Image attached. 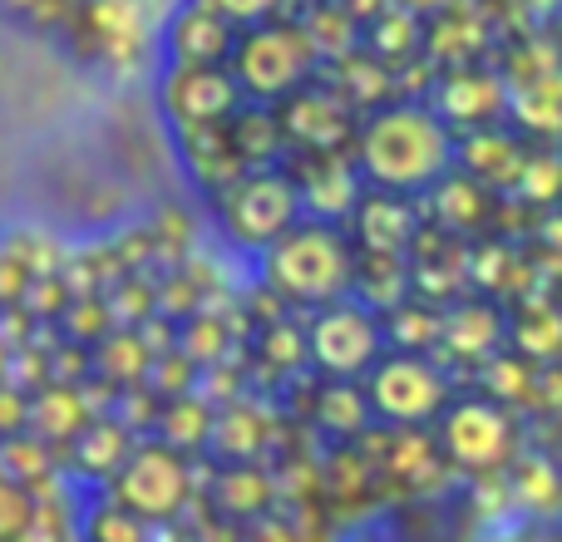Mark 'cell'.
Segmentation results:
<instances>
[{
    "instance_id": "6da1fadb",
    "label": "cell",
    "mask_w": 562,
    "mask_h": 542,
    "mask_svg": "<svg viewBox=\"0 0 562 542\" xmlns=\"http://www.w3.org/2000/svg\"><path fill=\"white\" fill-rule=\"evenodd\" d=\"M356 168L366 188L419 197L454 168V134L435 118L429 104H385L360 118L356 128Z\"/></svg>"
},
{
    "instance_id": "7a4b0ae2",
    "label": "cell",
    "mask_w": 562,
    "mask_h": 542,
    "mask_svg": "<svg viewBox=\"0 0 562 542\" xmlns=\"http://www.w3.org/2000/svg\"><path fill=\"white\" fill-rule=\"evenodd\" d=\"M350 267H356V252L346 233L301 217L262 252V286L277 291L291 310H316L326 301L350 296Z\"/></svg>"
},
{
    "instance_id": "3957f363",
    "label": "cell",
    "mask_w": 562,
    "mask_h": 542,
    "mask_svg": "<svg viewBox=\"0 0 562 542\" xmlns=\"http://www.w3.org/2000/svg\"><path fill=\"white\" fill-rule=\"evenodd\" d=\"M213 474V459L207 454H178V449L158 444V439H138L128 449L124 468L109 478V488H99L104 498H114L119 508L138 518L148 528L178 523L188 508L203 498V484Z\"/></svg>"
},
{
    "instance_id": "277c9868",
    "label": "cell",
    "mask_w": 562,
    "mask_h": 542,
    "mask_svg": "<svg viewBox=\"0 0 562 542\" xmlns=\"http://www.w3.org/2000/svg\"><path fill=\"white\" fill-rule=\"evenodd\" d=\"M439 454H445L454 478H484L504 474L518 454L528 449V429L514 409L494 405V399L474 395V389H454L439 419L429 425Z\"/></svg>"
},
{
    "instance_id": "5b68a950",
    "label": "cell",
    "mask_w": 562,
    "mask_h": 542,
    "mask_svg": "<svg viewBox=\"0 0 562 542\" xmlns=\"http://www.w3.org/2000/svg\"><path fill=\"white\" fill-rule=\"evenodd\" d=\"M227 69H233L243 99L252 104H281L286 94H296L301 84H311L321 69L311 39L301 35V25L291 15H277L267 25L237 30V45L227 55Z\"/></svg>"
},
{
    "instance_id": "8992f818",
    "label": "cell",
    "mask_w": 562,
    "mask_h": 542,
    "mask_svg": "<svg viewBox=\"0 0 562 542\" xmlns=\"http://www.w3.org/2000/svg\"><path fill=\"white\" fill-rule=\"evenodd\" d=\"M360 389H366V405H370V419H375V425H385V429H429L459 385L429 355H400V350H385V355L360 375Z\"/></svg>"
},
{
    "instance_id": "52a82bcc",
    "label": "cell",
    "mask_w": 562,
    "mask_h": 542,
    "mask_svg": "<svg viewBox=\"0 0 562 542\" xmlns=\"http://www.w3.org/2000/svg\"><path fill=\"white\" fill-rule=\"evenodd\" d=\"M213 213L237 252L262 257L281 233L301 223V197L286 168H272V173H243L233 188H223L213 197Z\"/></svg>"
},
{
    "instance_id": "ba28073f",
    "label": "cell",
    "mask_w": 562,
    "mask_h": 542,
    "mask_svg": "<svg viewBox=\"0 0 562 542\" xmlns=\"http://www.w3.org/2000/svg\"><path fill=\"white\" fill-rule=\"evenodd\" d=\"M385 355L380 320L360 301L340 296L306 310V370L321 380H360Z\"/></svg>"
},
{
    "instance_id": "9c48e42d",
    "label": "cell",
    "mask_w": 562,
    "mask_h": 542,
    "mask_svg": "<svg viewBox=\"0 0 562 542\" xmlns=\"http://www.w3.org/2000/svg\"><path fill=\"white\" fill-rule=\"evenodd\" d=\"M360 454L375 468L380 498H439L454 484V474H449V464L429 429L370 425L366 439H360Z\"/></svg>"
},
{
    "instance_id": "30bf717a",
    "label": "cell",
    "mask_w": 562,
    "mask_h": 542,
    "mask_svg": "<svg viewBox=\"0 0 562 542\" xmlns=\"http://www.w3.org/2000/svg\"><path fill=\"white\" fill-rule=\"evenodd\" d=\"M277 109V124H281V138H286V158H301V154H336V148H350L356 144V128H360V114L326 84V79H311L301 84L296 94H286Z\"/></svg>"
},
{
    "instance_id": "8fae6325",
    "label": "cell",
    "mask_w": 562,
    "mask_h": 542,
    "mask_svg": "<svg viewBox=\"0 0 562 542\" xmlns=\"http://www.w3.org/2000/svg\"><path fill=\"white\" fill-rule=\"evenodd\" d=\"M158 94H164V114L173 124V134L223 128L247 104L227 65H168Z\"/></svg>"
},
{
    "instance_id": "7c38bea8",
    "label": "cell",
    "mask_w": 562,
    "mask_h": 542,
    "mask_svg": "<svg viewBox=\"0 0 562 542\" xmlns=\"http://www.w3.org/2000/svg\"><path fill=\"white\" fill-rule=\"evenodd\" d=\"M494 350H504V306L488 296H459L454 306L439 310V340H435V365L454 380L459 389L469 385L479 365Z\"/></svg>"
},
{
    "instance_id": "4fadbf2b",
    "label": "cell",
    "mask_w": 562,
    "mask_h": 542,
    "mask_svg": "<svg viewBox=\"0 0 562 542\" xmlns=\"http://www.w3.org/2000/svg\"><path fill=\"white\" fill-rule=\"evenodd\" d=\"M435 109V118L449 128L454 138L474 134V128H494L508 114V84L494 65H464V69H445L435 79L425 99Z\"/></svg>"
},
{
    "instance_id": "5bb4252c",
    "label": "cell",
    "mask_w": 562,
    "mask_h": 542,
    "mask_svg": "<svg viewBox=\"0 0 562 542\" xmlns=\"http://www.w3.org/2000/svg\"><path fill=\"white\" fill-rule=\"evenodd\" d=\"M286 173H291V183H296L301 217H311V223L340 227L350 217V207H356V197L366 193V178H360L356 154H350V148L286 158Z\"/></svg>"
},
{
    "instance_id": "9a60e30c",
    "label": "cell",
    "mask_w": 562,
    "mask_h": 542,
    "mask_svg": "<svg viewBox=\"0 0 562 542\" xmlns=\"http://www.w3.org/2000/svg\"><path fill=\"white\" fill-rule=\"evenodd\" d=\"M419 227H425V217H419V197L385 193V188H366V193L356 197V207H350V217L340 223V233H346L350 252L405 257Z\"/></svg>"
},
{
    "instance_id": "2e32d148",
    "label": "cell",
    "mask_w": 562,
    "mask_h": 542,
    "mask_svg": "<svg viewBox=\"0 0 562 542\" xmlns=\"http://www.w3.org/2000/svg\"><path fill=\"white\" fill-rule=\"evenodd\" d=\"M281 409H272L262 395H243L213 415V434H207L203 454L213 464H262L272 459L281 439Z\"/></svg>"
},
{
    "instance_id": "e0dca14e",
    "label": "cell",
    "mask_w": 562,
    "mask_h": 542,
    "mask_svg": "<svg viewBox=\"0 0 562 542\" xmlns=\"http://www.w3.org/2000/svg\"><path fill=\"white\" fill-rule=\"evenodd\" d=\"M134 444H138V434L124 425V419L94 415V419H85V429H79L65 449H59V474H65L69 484L94 488L99 494V488H109V478L124 468V459Z\"/></svg>"
},
{
    "instance_id": "ac0fdd59",
    "label": "cell",
    "mask_w": 562,
    "mask_h": 542,
    "mask_svg": "<svg viewBox=\"0 0 562 542\" xmlns=\"http://www.w3.org/2000/svg\"><path fill=\"white\" fill-rule=\"evenodd\" d=\"M494 15L484 0H464V5L445 10V15L425 20V49L419 55L445 75V69H464V65H484V55L494 49Z\"/></svg>"
},
{
    "instance_id": "d6986e66",
    "label": "cell",
    "mask_w": 562,
    "mask_h": 542,
    "mask_svg": "<svg viewBox=\"0 0 562 542\" xmlns=\"http://www.w3.org/2000/svg\"><path fill=\"white\" fill-rule=\"evenodd\" d=\"M494 207H498V193L479 188L474 178L454 173V168H449L435 188L419 193V217H425V227H439V233L459 237V242H474V237L494 233Z\"/></svg>"
},
{
    "instance_id": "ffe728a7",
    "label": "cell",
    "mask_w": 562,
    "mask_h": 542,
    "mask_svg": "<svg viewBox=\"0 0 562 542\" xmlns=\"http://www.w3.org/2000/svg\"><path fill=\"white\" fill-rule=\"evenodd\" d=\"M203 504L213 518H223V523H257L262 513H272L277 508V478H272V464H213V474H207L203 484Z\"/></svg>"
},
{
    "instance_id": "44dd1931",
    "label": "cell",
    "mask_w": 562,
    "mask_h": 542,
    "mask_svg": "<svg viewBox=\"0 0 562 542\" xmlns=\"http://www.w3.org/2000/svg\"><path fill=\"white\" fill-rule=\"evenodd\" d=\"M524 154H528V138H518L508 124L474 128V134L454 138V173L474 178V183L488 188V193H504V188L514 183Z\"/></svg>"
},
{
    "instance_id": "7402d4cb",
    "label": "cell",
    "mask_w": 562,
    "mask_h": 542,
    "mask_svg": "<svg viewBox=\"0 0 562 542\" xmlns=\"http://www.w3.org/2000/svg\"><path fill=\"white\" fill-rule=\"evenodd\" d=\"M504 350L524 355L528 365H558L562 350V320L553 310V291L508 301L504 306Z\"/></svg>"
},
{
    "instance_id": "603a6c76",
    "label": "cell",
    "mask_w": 562,
    "mask_h": 542,
    "mask_svg": "<svg viewBox=\"0 0 562 542\" xmlns=\"http://www.w3.org/2000/svg\"><path fill=\"white\" fill-rule=\"evenodd\" d=\"M223 134H227L233 158L243 163V173H272V168H286V138H281L272 104H252V99H247V104L223 124Z\"/></svg>"
},
{
    "instance_id": "cb8c5ba5",
    "label": "cell",
    "mask_w": 562,
    "mask_h": 542,
    "mask_svg": "<svg viewBox=\"0 0 562 542\" xmlns=\"http://www.w3.org/2000/svg\"><path fill=\"white\" fill-rule=\"evenodd\" d=\"M316 79H326L360 118L385 109V104H395V69L380 65V59L366 55V49H350V55L336 59V65H321Z\"/></svg>"
},
{
    "instance_id": "d4e9b609",
    "label": "cell",
    "mask_w": 562,
    "mask_h": 542,
    "mask_svg": "<svg viewBox=\"0 0 562 542\" xmlns=\"http://www.w3.org/2000/svg\"><path fill=\"white\" fill-rule=\"evenodd\" d=\"M233 45H237V30L198 5H183L168 20V59L173 65H227Z\"/></svg>"
},
{
    "instance_id": "484cf974",
    "label": "cell",
    "mask_w": 562,
    "mask_h": 542,
    "mask_svg": "<svg viewBox=\"0 0 562 542\" xmlns=\"http://www.w3.org/2000/svg\"><path fill=\"white\" fill-rule=\"evenodd\" d=\"M85 419H94L85 409V395H79V385H40L30 389V409H25V434H35L40 444H49L59 454V449L69 444V439L85 429Z\"/></svg>"
},
{
    "instance_id": "4316f807",
    "label": "cell",
    "mask_w": 562,
    "mask_h": 542,
    "mask_svg": "<svg viewBox=\"0 0 562 542\" xmlns=\"http://www.w3.org/2000/svg\"><path fill=\"white\" fill-rule=\"evenodd\" d=\"M508 498H514V518L524 523H548L558 513V468L548 449H524L514 464L504 468Z\"/></svg>"
},
{
    "instance_id": "83f0119b",
    "label": "cell",
    "mask_w": 562,
    "mask_h": 542,
    "mask_svg": "<svg viewBox=\"0 0 562 542\" xmlns=\"http://www.w3.org/2000/svg\"><path fill=\"white\" fill-rule=\"evenodd\" d=\"M538 370L543 365H528L514 350H494V355L469 375V385H474V395L494 399V405L514 409L518 419H528L533 415V395H538Z\"/></svg>"
},
{
    "instance_id": "f1b7e54d",
    "label": "cell",
    "mask_w": 562,
    "mask_h": 542,
    "mask_svg": "<svg viewBox=\"0 0 562 542\" xmlns=\"http://www.w3.org/2000/svg\"><path fill=\"white\" fill-rule=\"evenodd\" d=\"M350 301H360L370 316H385L400 301H409V257L356 252V267H350Z\"/></svg>"
},
{
    "instance_id": "f546056e",
    "label": "cell",
    "mask_w": 562,
    "mask_h": 542,
    "mask_svg": "<svg viewBox=\"0 0 562 542\" xmlns=\"http://www.w3.org/2000/svg\"><path fill=\"white\" fill-rule=\"evenodd\" d=\"M213 405H203V399L188 389V395H173L158 405L154 415V429H148V439H158V444L178 449V454H203L207 449V434H213Z\"/></svg>"
},
{
    "instance_id": "4dcf8cb0",
    "label": "cell",
    "mask_w": 562,
    "mask_h": 542,
    "mask_svg": "<svg viewBox=\"0 0 562 542\" xmlns=\"http://www.w3.org/2000/svg\"><path fill=\"white\" fill-rule=\"evenodd\" d=\"M148 365H154V355H148V346L138 340V330H128V326H114L104 340L89 346V370H94V380H104V385H114V389L144 385Z\"/></svg>"
},
{
    "instance_id": "1f68e13d",
    "label": "cell",
    "mask_w": 562,
    "mask_h": 542,
    "mask_svg": "<svg viewBox=\"0 0 562 542\" xmlns=\"http://www.w3.org/2000/svg\"><path fill=\"white\" fill-rule=\"evenodd\" d=\"M178 148H183V163L188 173H193V183L203 188V193H223V188H233L237 178H243V163L233 158V148H227V134L223 128H198V134H178Z\"/></svg>"
},
{
    "instance_id": "d6a6232c",
    "label": "cell",
    "mask_w": 562,
    "mask_h": 542,
    "mask_svg": "<svg viewBox=\"0 0 562 542\" xmlns=\"http://www.w3.org/2000/svg\"><path fill=\"white\" fill-rule=\"evenodd\" d=\"M296 25L311 39L321 65H336L350 49H360V25L336 5V0H316V5H296Z\"/></svg>"
},
{
    "instance_id": "836d02e7",
    "label": "cell",
    "mask_w": 562,
    "mask_h": 542,
    "mask_svg": "<svg viewBox=\"0 0 562 542\" xmlns=\"http://www.w3.org/2000/svg\"><path fill=\"white\" fill-rule=\"evenodd\" d=\"M360 49L375 55L380 65H390V69L409 65V59H419V49H425V20H415V15L390 5L385 15L370 20V25L360 30Z\"/></svg>"
},
{
    "instance_id": "e575fe53",
    "label": "cell",
    "mask_w": 562,
    "mask_h": 542,
    "mask_svg": "<svg viewBox=\"0 0 562 542\" xmlns=\"http://www.w3.org/2000/svg\"><path fill=\"white\" fill-rule=\"evenodd\" d=\"M380 320V340L385 350H400V355H435V340H439V306L429 301H400L395 310H385Z\"/></svg>"
},
{
    "instance_id": "d590c367",
    "label": "cell",
    "mask_w": 562,
    "mask_h": 542,
    "mask_svg": "<svg viewBox=\"0 0 562 542\" xmlns=\"http://www.w3.org/2000/svg\"><path fill=\"white\" fill-rule=\"evenodd\" d=\"M558 188H562V178H558L553 144H528V154H524V163H518L514 183H508L498 197L528 207V213H548V207H558Z\"/></svg>"
},
{
    "instance_id": "8d00e7d4",
    "label": "cell",
    "mask_w": 562,
    "mask_h": 542,
    "mask_svg": "<svg viewBox=\"0 0 562 542\" xmlns=\"http://www.w3.org/2000/svg\"><path fill=\"white\" fill-rule=\"evenodd\" d=\"M0 478L35 494V488L59 478V454L49 444H40L35 434H10V439H0Z\"/></svg>"
},
{
    "instance_id": "74e56055",
    "label": "cell",
    "mask_w": 562,
    "mask_h": 542,
    "mask_svg": "<svg viewBox=\"0 0 562 542\" xmlns=\"http://www.w3.org/2000/svg\"><path fill=\"white\" fill-rule=\"evenodd\" d=\"M75 538L79 542H148V523H138V518L128 513V508H119L114 498L94 494L79 504Z\"/></svg>"
},
{
    "instance_id": "f35d334b",
    "label": "cell",
    "mask_w": 562,
    "mask_h": 542,
    "mask_svg": "<svg viewBox=\"0 0 562 542\" xmlns=\"http://www.w3.org/2000/svg\"><path fill=\"white\" fill-rule=\"evenodd\" d=\"M55 330H59V340L94 346V340H104L109 330H114V320H109V310H104V296H75L55 316Z\"/></svg>"
},
{
    "instance_id": "ab89813d",
    "label": "cell",
    "mask_w": 562,
    "mask_h": 542,
    "mask_svg": "<svg viewBox=\"0 0 562 542\" xmlns=\"http://www.w3.org/2000/svg\"><path fill=\"white\" fill-rule=\"evenodd\" d=\"M188 5L207 10V15L227 20L233 30H252V25H267V20L286 15V10H296L291 0H188Z\"/></svg>"
},
{
    "instance_id": "60d3db41",
    "label": "cell",
    "mask_w": 562,
    "mask_h": 542,
    "mask_svg": "<svg viewBox=\"0 0 562 542\" xmlns=\"http://www.w3.org/2000/svg\"><path fill=\"white\" fill-rule=\"evenodd\" d=\"M5 252L15 257V262L30 271V276H55V271L65 267L69 247H59L55 237H45V233H15L5 242Z\"/></svg>"
},
{
    "instance_id": "b9f144b4",
    "label": "cell",
    "mask_w": 562,
    "mask_h": 542,
    "mask_svg": "<svg viewBox=\"0 0 562 542\" xmlns=\"http://www.w3.org/2000/svg\"><path fill=\"white\" fill-rule=\"evenodd\" d=\"M193 380H198V365L173 346L168 355H154V365H148L144 385L154 389L158 399H173V395H188V389H193Z\"/></svg>"
},
{
    "instance_id": "7bdbcfd3",
    "label": "cell",
    "mask_w": 562,
    "mask_h": 542,
    "mask_svg": "<svg viewBox=\"0 0 562 542\" xmlns=\"http://www.w3.org/2000/svg\"><path fill=\"white\" fill-rule=\"evenodd\" d=\"M30 518H35V498H30V488L0 478V542H10L15 533H25Z\"/></svg>"
},
{
    "instance_id": "ee69618b",
    "label": "cell",
    "mask_w": 562,
    "mask_h": 542,
    "mask_svg": "<svg viewBox=\"0 0 562 542\" xmlns=\"http://www.w3.org/2000/svg\"><path fill=\"white\" fill-rule=\"evenodd\" d=\"M20 306L30 310V320H55L59 310L69 306V291H65L59 276H35L25 286V301H20Z\"/></svg>"
},
{
    "instance_id": "f6af8a7d",
    "label": "cell",
    "mask_w": 562,
    "mask_h": 542,
    "mask_svg": "<svg viewBox=\"0 0 562 542\" xmlns=\"http://www.w3.org/2000/svg\"><path fill=\"white\" fill-rule=\"evenodd\" d=\"M89 375H94V370H89V346L55 340V350H49V380H55V385H85Z\"/></svg>"
},
{
    "instance_id": "bcb514c9",
    "label": "cell",
    "mask_w": 562,
    "mask_h": 542,
    "mask_svg": "<svg viewBox=\"0 0 562 542\" xmlns=\"http://www.w3.org/2000/svg\"><path fill=\"white\" fill-rule=\"evenodd\" d=\"M25 409H30L25 389H15L10 380H0V439L25 434Z\"/></svg>"
},
{
    "instance_id": "7dc6e473",
    "label": "cell",
    "mask_w": 562,
    "mask_h": 542,
    "mask_svg": "<svg viewBox=\"0 0 562 542\" xmlns=\"http://www.w3.org/2000/svg\"><path fill=\"white\" fill-rule=\"evenodd\" d=\"M30 271L15 262V257L5 252V247H0V306H20V301H25V286H30Z\"/></svg>"
},
{
    "instance_id": "c3c4849f",
    "label": "cell",
    "mask_w": 562,
    "mask_h": 542,
    "mask_svg": "<svg viewBox=\"0 0 562 542\" xmlns=\"http://www.w3.org/2000/svg\"><path fill=\"white\" fill-rule=\"evenodd\" d=\"M488 5L508 10V20L528 30V25H548V20H553V10H558V0H488Z\"/></svg>"
},
{
    "instance_id": "681fc988",
    "label": "cell",
    "mask_w": 562,
    "mask_h": 542,
    "mask_svg": "<svg viewBox=\"0 0 562 542\" xmlns=\"http://www.w3.org/2000/svg\"><path fill=\"white\" fill-rule=\"evenodd\" d=\"M390 5L405 10V15H415V20H435V15H445V10L464 5V0H390Z\"/></svg>"
},
{
    "instance_id": "f907efd6",
    "label": "cell",
    "mask_w": 562,
    "mask_h": 542,
    "mask_svg": "<svg viewBox=\"0 0 562 542\" xmlns=\"http://www.w3.org/2000/svg\"><path fill=\"white\" fill-rule=\"evenodd\" d=\"M336 5L346 10V15L356 20L360 30H366L370 20H380V15H385V10H390V0H336Z\"/></svg>"
},
{
    "instance_id": "816d5d0a",
    "label": "cell",
    "mask_w": 562,
    "mask_h": 542,
    "mask_svg": "<svg viewBox=\"0 0 562 542\" xmlns=\"http://www.w3.org/2000/svg\"><path fill=\"white\" fill-rule=\"evenodd\" d=\"M5 370H10V346L0 340V380H5Z\"/></svg>"
},
{
    "instance_id": "f5cc1de1",
    "label": "cell",
    "mask_w": 562,
    "mask_h": 542,
    "mask_svg": "<svg viewBox=\"0 0 562 542\" xmlns=\"http://www.w3.org/2000/svg\"><path fill=\"white\" fill-rule=\"evenodd\" d=\"M291 5H316V0H291Z\"/></svg>"
},
{
    "instance_id": "db71d44e",
    "label": "cell",
    "mask_w": 562,
    "mask_h": 542,
    "mask_svg": "<svg viewBox=\"0 0 562 542\" xmlns=\"http://www.w3.org/2000/svg\"><path fill=\"white\" fill-rule=\"evenodd\" d=\"M69 542H79V538H69Z\"/></svg>"
}]
</instances>
